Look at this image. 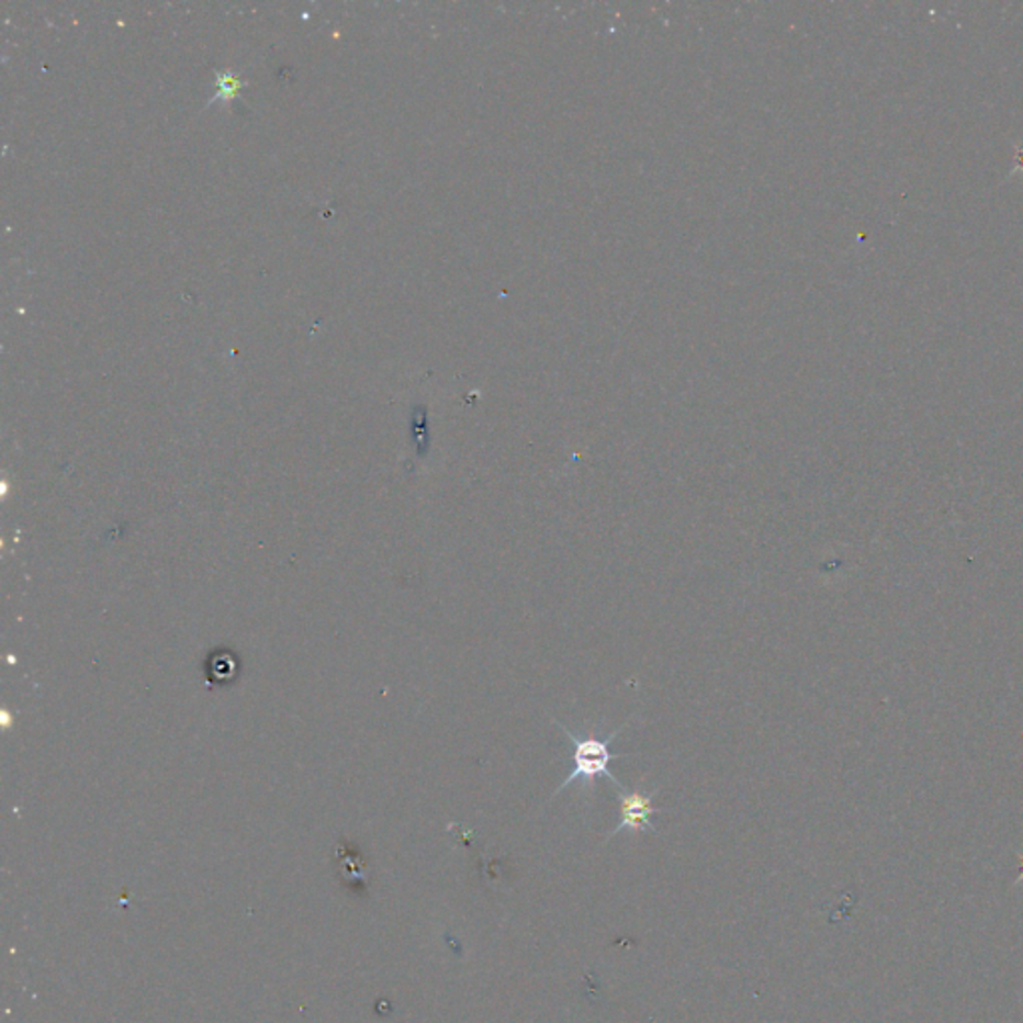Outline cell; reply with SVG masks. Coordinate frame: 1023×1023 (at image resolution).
Masks as SVG:
<instances>
[{
	"label": "cell",
	"mask_w": 1023,
	"mask_h": 1023,
	"mask_svg": "<svg viewBox=\"0 0 1023 1023\" xmlns=\"http://www.w3.org/2000/svg\"><path fill=\"white\" fill-rule=\"evenodd\" d=\"M554 722H557L558 728H560V730L566 734V738L572 740V744H574V769H572L570 776H566V779L558 786L554 796H558L560 791L566 790L567 786L574 784V782H582L586 788H594V782H596V778H600V776L610 779L618 790H626V786H623L622 782L616 778L612 772H610V762L616 760V757L628 756V754H616V756H614L612 752H610V744L616 740V735L620 734L623 728L630 723V720L623 723V726H620L616 732H610L606 738H596V735H584V738H580L578 734H574L572 730H567L566 726H562L558 720H554Z\"/></svg>",
	"instance_id": "6da1fadb"
},
{
	"label": "cell",
	"mask_w": 1023,
	"mask_h": 1023,
	"mask_svg": "<svg viewBox=\"0 0 1023 1023\" xmlns=\"http://www.w3.org/2000/svg\"><path fill=\"white\" fill-rule=\"evenodd\" d=\"M656 796L657 791H650V794H644V791L640 790L618 791V800H620V823L608 834V840H612L614 835L620 834L623 830H630L632 834L645 832V830L656 832V828H654V823H652V816L660 812L657 808L652 806V801H654Z\"/></svg>",
	"instance_id": "7a4b0ae2"
}]
</instances>
